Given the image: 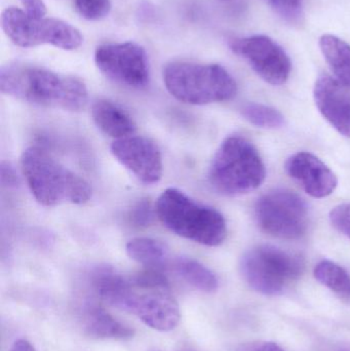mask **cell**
<instances>
[{
    "label": "cell",
    "mask_w": 350,
    "mask_h": 351,
    "mask_svg": "<svg viewBox=\"0 0 350 351\" xmlns=\"http://www.w3.org/2000/svg\"><path fill=\"white\" fill-rule=\"evenodd\" d=\"M105 302L133 313L156 331H172L181 319L178 302L160 270L147 269L133 276L121 274L107 293Z\"/></svg>",
    "instance_id": "6da1fadb"
},
{
    "label": "cell",
    "mask_w": 350,
    "mask_h": 351,
    "mask_svg": "<svg viewBox=\"0 0 350 351\" xmlns=\"http://www.w3.org/2000/svg\"><path fill=\"white\" fill-rule=\"evenodd\" d=\"M0 88L18 100L68 111L82 110L88 101V90L82 80L34 66L2 67Z\"/></svg>",
    "instance_id": "7a4b0ae2"
},
{
    "label": "cell",
    "mask_w": 350,
    "mask_h": 351,
    "mask_svg": "<svg viewBox=\"0 0 350 351\" xmlns=\"http://www.w3.org/2000/svg\"><path fill=\"white\" fill-rule=\"evenodd\" d=\"M21 166L33 196L42 206L84 204L92 197V188L84 178L41 148L26 149Z\"/></svg>",
    "instance_id": "3957f363"
},
{
    "label": "cell",
    "mask_w": 350,
    "mask_h": 351,
    "mask_svg": "<svg viewBox=\"0 0 350 351\" xmlns=\"http://www.w3.org/2000/svg\"><path fill=\"white\" fill-rule=\"evenodd\" d=\"M155 213L175 234L201 245L217 247L227 234L225 219L217 210L195 202L176 188L162 192Z\"/></svg>",
    "instance_id": "277c9868"
},
{
    "label": "cell",
    "mask_w": 350,
    "mask_h": 351,
    "mask_svg": "<svg viewBox=\"0 0 350 351\" xmlns=\"http://www.w3.org/2000/svg\"><path fill=\"white\" fill-rule=\"evenodd\" d=\"M266 171L258 150L240 136L224 140L209 170L212 187L228 196L242 195L257 189Z\"/></svg>",
    "instance_id": "5b68a950"
},
{
    "label": "cell",
    "mask_w": 350,
    "mask_h": 351,
    "mask_svg": "<svg viewBox=\"0 0 350 351\" xmlns=\"http://www.w3.org/2000/svg\"><path fill=\"white\" fill-rule=\"evenodd\" d=\"M164 82L173 97L191 105L232 100L238 92L234 77L216 64H168L164 70Z\"/></svg>",
    "instance_id": "8992f818"
},
{
    "label": "cell",
    "mask_w": 350,
    "mask_h": 351,
    "mask_svg": "<svg viewBox=\"0 0 350 351\" xmlns=\"http://www.w3.org/2000/svg\"><path fill=\"white\" fill-rule=\"evenodd\" d=\"M303 271L304 261L299 255L273 245L253 247L240 261V272L247 284L264 295L282 294Z\"/></svg>",
    "instance_id": "52a82bcc"
},
{
    "label": "cell",
    "mask_w": 350,
    "mask_h": 351,
    "mask_svg": "<svg viewBox=\"0 0 350 351\" xmlns=\"http://www.w3.org/2000/svg\"><path fill=\"white\" fill-rule=\"evenodd\" d=\"M6 36L21 47L51 45L65 51H73L82 45V35L69 23L59 19H34L24 10L8 8L1 16Z\"/></svg>",
    "instance_id": "ba28073f"
},
{
    "label": "cell",
    "mask_w": 350,
    "mask_h": 351,
    "mask_svg": "<svg viewBox=\"0 0 350 351\" xmlns=\"http://www.w3.org/2000/svg\"><path fill=\"white\" fill-rule=\"evenodd\" d=\"M254 213L261 230L277 239H301L310 224L308 204L290 190L275 189L261 196Z\"/></svg>",
    "instance_id": "9c48e42d"
},
{
    "label": "cell",
    "mask_w": 350,
    "mask_h": 351,
    "mask_svg": "<svg viewBox=\"0 0 350 351\" xmlns=\"http://www.w3.org/2000/svg\"><path fill=\"white\" fill-rule=\"evenodd\" d=\"M97 67L107 77L132 88H142L149 82V66L143 47L137 43H106L97 47Z\"/></svg>",
    "instance_id": "30bf717a"
},
{
    "label": "cell",
    "mask_w": 350,
    "mask_h": 351,
    "mask_svg": "<svg viewBox=\"0 0 350 351\" xmlns=\"http://www.w3.org/2000/svg\"><path fill=\"white\" fill-rule=\"evenodd\" d=\"M230 49L268 84L281 86L289 80L291 60L285 49L267 35L234 39L230 43Z\"/></svg>",
    "instance_id": "8fae6325"
},
{
    "label": "cell",
    "mask_w": 350,
    "mask_h": 351,
    "mask_svg": "<svg viewBox=\"0 0 350 351\" xmlns=\"http://www.w3.org/2000/svg\"><path fill=\"white\" fill-rule=\"evenodd\" d=\"M111 152L125 169L143 183H158L162 178V154L151 140L139 136L116 140L111 145Z\"/></svg>",
    "instance_id": "7c38bea8"
},
{
    "label": "cell",
    "mask_w": 350,
    "mask_h": 351,
    "mask_svg": "<svg viewBox=\"0 0 350 351\" xmlns=\"http://www.w3.org/2000/svg\"><path fill=\"white\" fill-rule=\"evenodd\" d=\"M314 96L323 117L341 135L350 138L349 88L336 78L324 74L316 80Z\"/></svg>",
    "instance_id": "4fadbf2b"
},
{
    "label": "cell",
    "mask_w": 350,
    "mask_h": 351,
    "mask_svg": "<svg viewBox=\"0 0 350 351\" xmlns=\"http://www.w3.org/2000/svg\"><path fill=\"white\" fill-rule=\"evenodd\" d=\"M286 171L312 197H327L336 189V176L310 152H298L292 156L286 162Z\"/></svg>",
    "instance_id": "5bb4252c"
},
{
    "label": "cell",
    "mask_w": 350,
    "mask_h": 351,
    "mask_svg": "<svg viewBox=\"0 0 350 351\" xmlns=\"http://www.w3.org/2000/svg\"><path fill=\"white\" fill-rule=\"evenodd\" d=\"M80 321L86 334L96 339H131L134 330L107 313L101 305L88 302L80 309Z\"/></svg>",
    "instance_id": "9a60e30c"
},
{
    "label": "cell",
    "mask_w": 350,
    "mask_h": 351,
    "mask_svg": "<svg viewBox=\"0 0 350 351\" xmlns=\"http://www.w3.org/2000/svg\"><path fill=\"white\" fill-rule=\"evenodd\" d=\"M92 117L97 127L109 137L119 140L135 134L136 125L132 117L110 101L101 100L95 103Z\"/></svg>",
    "instance_id": "2e32d148"
},
{
    "label": "cell",
    "mask_w": 350,
    "mask_h": 351,
    "mask_svg": "<svg viewBox=\"0 0 350 351\" xmlns=\"http://www.w3.org/2000/svg\"><path fill=\"white\" fill-rule=\"evenodd\" d=\"M321 51L336 80L350 88V45L332 34L320 38Z\"/></svg>",
    "instance_id": "e0dca14e"
},
{
    "label": "cell",
    "mask_w": 350,
    "mask_h": 351,
    "mask_svg": "<svg viewBox=\"0 0 350 351\" xmlns=\"http://www.w3.org/2000/svg\"><path fill=\"white\" fill-rule=\"evenodd\" d=\"M127 256L148 269L160 270L168 260V249L162 241L148 237H138L127 243Z\"/></svg>",
    "instance_id": "ac0fdd59"
},
{
    "label": "cell",
    "mask_w": 350,
    "mask_h": 351,
    "mask_svg": "<svg viewBox=\"0 0 350 351\" xmlns=\"http://www.w3.org/2000/svg\"><path fill=\"white\" fill-rule=\"evenodd\" d=\"M174 269L180 278L197 290L213 293L219 287L217 276L207 266L191 258H177Z\"/></svg>",
    "instance_id": "d6986e66"
},
{
    "label": "cell",
    "mask_w": 350,
    "mask_h": 351,
    "mask_svg": "<svg viewBox=\"0 0 350 351\" xmlns=\"http://www.w3.org/2000/svg\"><path fill=\"white\" fill-rule=\"evenodd\" d=\"M314 278L345 300L350 301V274L334 262L324 260L314 268Z\"/></svg>",
    "instance_id": "ffe728a7"
},
{
    "label": "cell",
    "mask_w": 350,
    "mask_h": 351,
    "mask_svg": "<svg viewBox=\"0 0 350 351\" xmlns=\"http://www.w3.org/2000/svg\"><path fill=\"white\" fill-rule=\"evenodd\" d=\"M242 114L249 123L262 129H277L285 123V119L279 110L260 103L244 105Z\"/></svg>",
    "instance_id": "44dd1931"
},
{
    "label": "cell",
    "mask_w": 350,
    "mask_h": 351,
    "mask_svg": "<svg viewBox=\"0 0 350 351\" xmlns=\"http://www.w3.org/2000/svg\"><path fill=\"white\" fill-rule=\"evenodd\" d=\"M284 21L300 24L304 16L303 0H265Z\"/></svg>",
    "instance_id": "7402d4cb"
},
{
    "label": "cell",
    "mask_w": 350,
    "mask_h": 351,
    "mask_svg": "<svg viewBox=\"0 0 350 351\" xmlns=\"http://www.w3.org/2000/svg\"><path fill=\"white\" fill-rule=\"evenodd\" d=\"M75 8L82 18L99 21L108 16L111 2L110 0H75Z\"/></svg>",
    "instance_id": "603a6c76"
},
{
    "label": "cell",
    "mask_w": 350,
    "mask_h": 351,
    "mask_svg": "<svg viewBox=\"0 0 350 351\" xmlns=\"http://www.w3.org/2000/svg\"><path fill=\"white\" fill-rule=\"evenodd\" d=\"M333 226L350 239V204L335 206L330 213Z\"/></svg>",
    "instance_id": "cb8c5ba5"
},
{
    "label": "cell",
    "mask_w": 350,
    "mask_h": 351,
    "mask_svg": "<svg viewBox=\"0 0 350 351\" xmlns=\"http://www.w3.org/2000/svg\"><path fill=\"white\" fill-rule=\"evenodd\" d=\"M153 217L151 206L149 202L143 200L139 202L131 212V220L138 226H146L150 224Z\"/></svg>",
    "instance_id": "d4e9b609"
},
{
    "label": "cell",
    "mask_w": 350,
    "mask_h": 351,
    "mask_svg": "<svg viewBox=\"0 0 350 351\" xmlns=\"http://www.w3.org/2000/svg\"><path fill=\"white\" fill-rule=\"evenodd\" d=\"M20 2L24 8V12L31 18H45L47 10L43 0H20Z\"/></svg>",
    "instance_id": "484cf974"
},
{
    "label": "cell",
    "mask_w": 350,
    "mask_h": 351,
    "mask_svg": "<svg viewBox=\"0 0 350 351\" xmlns=\"http://www.w3.org/2000/svg\"><path fill=\"white\" fill-rule=\"evenodd\" d=\"M236 351H286L273 342H253L238 346Z\"/></svg>",
    "instance_id": "4316f807"
},
{
    "label": "cell",
    "mask_w": 350,
    "mask_h": 351,
    "mask_svg": "<svg viewBox=\"0 0 350 351\" xmlns=\"http://www.w3.org/2000/svg\"><path fill=\"white\" fill-rule=\"evenodd\" d=\"M1 178L2 183L8 186H16L18 178H16V173L14 169L5 162H2L1 168Z\"/></svg>",
    "instance_id": "83f0119b"
},
{
    "label": "cell",
    "mask_w": 350,
    "mask_h": 351,
    "mask_svg": "<svg viewBox=\"0 0 350 351\" xmlns=\"http://www.w3.org/2000/svg\"><path fill=\"white\" fill-rule=\"evenodd\" d=\"M10 351H36L30 342L25 339H18L12 344Z\"/></svg>",
    "instance_id": "f1b7e54d"
},
{
    "label": "cell",
    "mask_w": 350,
    "mask_h": 351,
    "mask_svg": "<svg viewBox=\"0 0 350 351\" xmlns=\"http://www.w3.org/2000/svg\"><path fill=\"white\" fill-rule=\"evenodd\" d=\"M337 351H350V346H342V348H339Z\"/></svg>",
    "instance_id": "f546056e"
}]
</instances>
